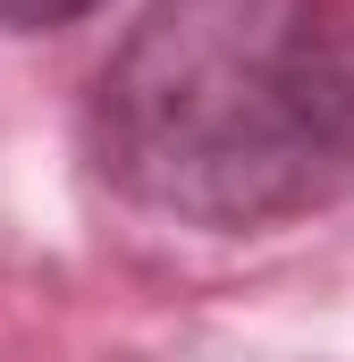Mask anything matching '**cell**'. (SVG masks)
<instances>
[{"label":"cell","instance_id":"1","mask_svg":"<svg viewBox=\"0 0 354 362\" xmlns=\"http://www.w3.org/2000/svg\"><path fill=\"white\" fill-rule=\"evenodd\" d=\"M93 160L135 211L278 228L354 194V0H152L93 76Z\"/></svg>","mask_w":354,"mask_h":362},{"label":"cell","instance_id":"2","mask_svg":"<svg viewBox=\"0 0 354 362\" xmlns=\"http://www.w3.org/2000/svg\"><path fill=\"white\" fill-rule=\"evenodd\" d=\"M93 8H101V0H0V25H8V34H51V25H76Z\"/></svg>","mask_w":354,"mask_h":362}]
</instances>
